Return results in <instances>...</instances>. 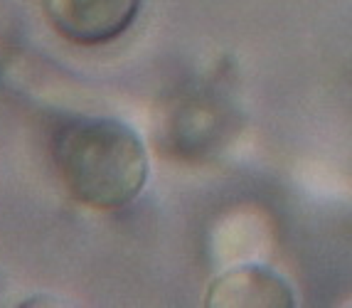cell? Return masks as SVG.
<instances>
[{
    "label": "cell",
    "instance_id": "6da1fadb",
    "mask_svg": "<svg viewBox=\"0 0 352 308\" xmlns=\"http://www.w3.org/2000/svg\"><path fill=\"white\" fill-rule=\"evenodd\" d=\"M52 155L69 195L91 210H121L146 188V146L118 119L82 116L67 121L54 136Z\"/></svg>",
    "mask_w": 352,
    "mask_h": 308
},
{
    "label": "cell",
    "instance_id": "3957f363",
    "mask_svg": "<svg viewBox=\"0 0 352 308\" xmlns=\"http://www.w3.org/2000/svg\"><path fill=\"white\" fill-rule=\"evenodd\" d=\"M205 303L217 308H294L296 298L281 274L249 264L219 274L207 289Z\"/></svg>",
    "mask_w": 352,
    "mask_h": 308
},
{
    "label": "cell",
    "instance_id": "7a4b0ae2",
    "mask_svg": "<svg viewBox=\"0 0 352 308\" xmlns=\"http://www.w3.org/2000/svg\"><path fill=\"white\" fill-rule=\"evenodd\" d=\"M143 0H42L45 18L72 45L96 47L133 28Z\"/></svg>",
    "mask_w": 352,
    "mask_h": 308
}]
</instances>
